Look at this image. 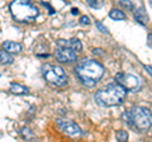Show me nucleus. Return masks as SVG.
Returning a JSON list of instances; mask_svg holds the SVG:
<instances>
[{
    "instance_id": "7ed1b4c3",
    "label": "nucleus",
    "mask_w": 152,
    "mask_h": 142,
    "mask_svg": "<svg viewBox=\"0 0 152 142\" xmlns=\"http://www.w3.org/2000/svg\"><path fill=\"white\" fill-rule=\"evenodd\" d=\"M123 119L138 131H147L152 126V113L143 107H133L123 114Z\"/></svg>"
},
{
    "instance_id": "a211bd4d",
    "label": "nucleus",
    "mask_w": 152,
    "mask_h": 142,
    "mask_svg": "<svg viewBox=\"0 0 152 142\" xmlns=\"http://www.w3.org/2000/svg\"><path fill=\"white\" fill-rule=\"evenodd\" d=\"M95 26H96V28H98V29L102 33H108V28L104 26L102 22H95Z\"/></svg>"
},
{
    "instance_id": "6e6552de",
    "label": "nucleus",
    "mask_w": 152,
    "mask_h": 142,
    "mask_svg": "<svg viewBox=\"0 0 152 142\" xmlns=\"http://www.w3.org/2000/svg\"><path fill=\"white\" fill-rule=\"evenodd\" d=\"M55 56L60 62H64V64H71V62H74V61L77 60V53H76V51L72 48H69V47H58L57 46V50L55 51Z\"/></svg>"
},
{
    "instance_id": "6ab92c4d",
    "label": "nucleus",
    "mask_w": 152,
    "mask_h": 142,
    "mask_svg": "<svg viewBox=\"0 0 152 142\" xmlns=\"http://www.w3.org/2000/svg\"><path fill=\"white\" fill-rule=\"evenodd\" d=\"M80 24L81 26H89L90 24V18L88 15H83L80 18Z\"/></svg>"
},
{
    "instance_id": "5701e85b",
    "label": "nucleus",
    "mask_w": 152,
    "mask_h": 142,
    "mask_svg": "<svg viewBox=\"0 0 152 142\" xmlns=\"http://www.w3.org/2000/svg\"><path fill=\"white\" fill-rule=\"evenodd\" d=\"M77 13H79L77 9H72V14H77Z\"/></svg>"
},
{
    "instance_id": "0eeeda50",
    "label": "nucleus",
    "mask_w": 152,
    "mask_h": 142,
    "mask_svg": "<svg viewBox=\"0 0 152 142\" xmlns=\"http://www.w3.org/2000/svg\"><path fill=\"white\" fill-rule=\"evenodd\" d=\"M56 123H57V127H58L64 133H66L70 137H79L83 133L81 128H80L75 122L70 121V119H57Z\"/></svg>"
},
{
    "instance_id": "9b49d317",
    "label": "nucleus",
    "mask_w": 152,
    "mask_h": 142,
    "mask_svg": "<svg viewBox=\"0 0 152 142\" xmlns=\"http://www.w3.org/2000/svg\"><path fill=\"white\" fill-rule=\"evenodd\" d=\"M134 19H136V22H138L142 26L147 24V22H148V15H147L145 8L141 7L140 9H137V10L134 12Z\"/></svg>"
},
{
    "instance_id": "dca6fc26",
    "label": "nucleus",
    "mask_w": 152,
    "mask_h": 142,
    "mask_svg": "<svg viewBox=\"0 0 152 142\" xmlns=\"http://www.w3.org/2000/svg\"><path fill=\"white\" fill-rule=\"evenodd\" d=\"M117 140L121 141V142L127 141V140H128V132H127V131H123V130L118 131V132H117Z\"/></svg>"
},
{
    "instance_id": "412c9836",
    "label": "nucleus",
    "mask_w": 152,
    "mask_h": 142,
    "mask_svg": "<svg viewBox=\"0 0 152 142\" xmlns=\"http://www.w3.org/2000/svg\"><path fill=\"white\" fill-rule=\"evenodd\" d=\"M145 69L148 71V72L151 74V76H152V67H151V66H150V65H146V66H145Z\"/></svg>"
},
{
    "instance_id": "20e7f679",
    "label": "nucleus",
    "mask_w": 152,
    "mask_h": 142,
    "mask_svg": "<svg viewBox=\"0 0 152 142\" xmlns=\"http://www.w3.org/2000/svg\"><path fill=\"white\" fill-rule=\"evenodd\" d=\"M13 18L18 22H31L34 20L39 14V10L29 0H14L9 5Z\"/></svg>"
},
{
    "instance_id": "9d476101",
    "label": "nucleus",
    "mask_w": 152,
    "mask_h": 142,
    "mask_svg": "<svg viewBox=\"0 0 152 142\" xmlns=\"http://www.w3.org/2000/svg\"><path fill=\"white\" fill-rule=\"evenodd\" d=\"M3 48L7 50L8 52H10V53H19V52L22 51V45L18 43V42H12V41H7L3 43Z\"/></svg>"
},
{
    "instance_id": "f03ea898",
    "label": "nucleus",
    "mask_w": 152,
    "mask_h": 142,
    "mask_svg": "<svg viewBox=\"0 0 152 142\" xmlns=\"http://www.w3.org/2000/svg\"><path fill=\"white\" fill-rule=\"evenodd\" d=\"M127 97V89L119 83L109 84L104 89L95 93L94 99L102 107H114L124 102Z\"/></svg>"
},
{
    "instance_id": "f8f14e48",
    "label": "nucleus",
    "mask_w": 152,
    "mask_h": 142,
    "mask_svg": "<svg viewBox=\"0 0 152 142\" xmlns=\"http://www.w3.org/2000/svg\"><path fill=\"white\" fill-rule=\"evenodd\" d=\"M10 91L13 94H17V95H24V94H28V88L23 86V85H19V84H12Z\"/></svg>"
},
{
    "instance_id": "f257e3e1",
    "label": "nucleus",
    "mask_w": 152,
    "mask_h": 142,
    "mask_svg": "<svg viewBox=\"0 0 152 142\" xmlns=\"http://www.w3.org/2000/svg\"><path fill=\"white\" fill-rule=\"evenodd\" d=\"M75 72L83 85H85L86 88H93L103 78L104 67L102 64H99L95 60L84 59L77 64Z\"/></svg>"
},
{
    "instance_id": "f3484780",
    "label": "nucleus",
    "mask_w": 152,
    "mask_h": 142,
    "mask_svg": "<svg viewBox=\"0 0 152 142\" xmlns=\"http://www.w3.org/2000/svg\"><path fill=\"white\" fill-rule=\"evenodd\" d=\"M119 4L123 8H127V9H133V4L131 0H119Z\"/></svg>"
},
{
    "instance_id": "4be33fe9",
    "label": "nucleus",
    "mask_w": 152,
    "mask_h": 142,
    "mask_svg": "<svg viewBox=\"0 0 152 142\" xmlns=\"http://www.w3.org/2000/svg\"><path fill=\"white\" fill-rule=\"evenodd\" d=\"M147 41H148L150 46H152V34H150V36H148V40H147Z\"/></svg>"
},
{
    "instance_id": "423d86ee",
    "label": "nucleus",
    "mask_w": 152,
    "mask_h": 142,
    "mask_svg": "<svg viewBox=\"0 0 152 142\" xmlns=\"http://www.w3.org/2000/svg\"><path fill=\"white\" fill-rule=\"evenodd\" d=\"M115 81L123 85L127 90H132V91H137L138 89L142 86V83L138 76H134L132 74H117L115 75Z\"/></svg>"
},
{
    "instance_id": "ddd939ff",
    "label": "nucleus",
    "mask_w": 152,
    "mask_h": 142,
    "mask_svg": "<svg viewBox=\"0 0 152 142\" xmlns=\"http://www.w3.org/2000/svg\"><path fill=\"white\" fill-rule=\"evenodd\" d=\"M109 18L113 20H124L126 19V14L119 9H112L109 12Z\"/></svg>"
},
{
    "instance_id": "4468645a",
    "label": "nucleus",
    "mask_w": 152,
    "mask_h": 142,
    "mask_svg": "<svg viewBox=\"0 0 152 142\" xmlns=\"http://www.w3.org/2000/svg\"><path fill=\"white\" fill-rule=\"evenodd\" d=\"M0 60H1V65H9L13 62V56L10 55V52L3 48L0 51Z\"/></svg>"
},
{
    "instance_id": "1a4fd4ad",
    "label": "nucleus",
    "mask_w": 152,
    "mask_h": 142,
    "mask_svg": "<svg viewBox=\"0 0 152 142\" xmlns=\"http://www.w3.org/2000/svg\"><path fill=\"white\" fill-rule=\"evenodd\" d=\"M57 46L58 47H69L75 51H81L83 45L77 38H70V40H58L57 41Z\"/></svg>"
},
{
    "instance_id": "aec40b11",
    "label": "nucleus",
    "mask_w": 152,
    "mask_h": 142,
    "mask_svg": "<svg viewBox=\"0 0 152 142\" xmlns=\"http://www.w3.org/2000/svg\"><path fill=\"white\" fill-rule=\"evenodd\" d=\"M22 133H23V136H24L27 140L33 138V133H32V132L28 130V128H23V132H22Z\"/></svg>"
},
{
    "instance_id": "2eb2a0df",
    "label": "nucleus",
    "mask_w": 152,
    "mask_h": 142,
    "mask_svg": "<svg viewBox=\"0 0 152 142\" xmlns=\"http://www.w3.org/2000/svg\"><path fill=\"white\" fill-rule=\"evenodd\" d=\"M88 5L94 9H100L104 5V0H86Z\"/></svg>"
},
{
    "instance_id": "39448f33",
    "label": "nucleus",
    "mask_w": 152,
    "mask_h": 142,
    "mask_svg": "<svg viewBox=\"0 0 152 142\" xmlns=\"http://www.w3.org/2000/svg\"><path fill=\"white\" fill-rule=\"evenodd\" d=\"M42 75L50 84L55 86H64L67 81L66 74L61 66H55L51 64H46L42 66Z\"/></svg>"
}]
</instances>
